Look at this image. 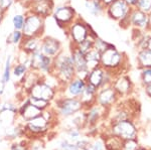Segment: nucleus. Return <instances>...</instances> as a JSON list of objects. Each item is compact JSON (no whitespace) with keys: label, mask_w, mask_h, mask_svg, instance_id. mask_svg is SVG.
Instances as JSON below:
<instances>
[{"label":"nucleus","mask_w":151,"mask_h":150,"mask_svg":"<svg viewBox=\"0 0 151 150\" xmlns=\"http://www.w3.org/2000/svg\"><path fill=\"white\" fill-rule=\"evenodd\" d=\"M132 8L133 7L126 3L124 0H115L113 3L106 7L105 12L111 19L120 22V25H123L124 23L130 25L129 15Z\"/></svg>","instance_id":"6"},{"label":"nucleus","mask_w":151,"mask_h":150,"mask_svg":"<svg viewBox=\"0 0 151 150\" xmlns=\"http://www.w3.org/2000/svg\"><path fill=\"white\" fill-rule=\"evenodd\" d=\"M41 112L42 111L29 103L27 97H26L25 101L18 107V116H20L25 123L28 122L29 120L40 116L41 114Z\"/></svg>","instance_id":"19"},{"label":"nucleus","mask_w":151,"mask_h":150,"mask_svg":"<svg viewBox=\"0 0 151 150\" xmlns=\"http://www.w3.org/2000/svg\"><path fill=\"white\" fill-rule=\"evenodd\" d=\"M60 145V147L62 150H80L78 148L77 145H76V143H73V142H70V140H68V139L63 140Z\"/></svg>","instance_id":"40"},{"label":"nucleus","mask_w":151,"mask_h":150,"mask_svg":"<svg viewBox=\"0 0 151 150\" xmlns=\"http://www.w3.org/2000/svg\"><path fill=\"white\" fill-rule=\"evenodd\" d=\"M144 90H145L146 95H147L151 99V84L147 85V86H145L144 87Z\"/></svg>","instance_id":"45"},{"label":"nucleus","mask_w":151,"mask_h":150,"mask_svg":"<svg viewBox=\"0 0 151 150\" xmlns=\"http://www.w3.org/2000/svg\"><path fill=\"white\" fill-rule=\"evenodd\" d=\"M98 1H102V0H98Z\"/></svg>","instance_id":"53"},{"label":"nucleus","mask_w":151,"mask_h":150,"mask_svg":"<svg viewBox=\"0 0 151 150\" xmlns=\"http://www.w3.org/2000/svg\"><path fill=\"white\" fill-rule=\"evenodd\" d=\"M86 80H83L81 78L75 77L70 83H68L65 86L60 89L64 97H69V98H79L81 94L84 91L86 87Z\"/></svg>","instance_id":"15"},{"label":"nucleus","mask_w":151,"mask_h":150,"mask_svg":"<svg viewBox=\"0 0 151 150\" xmlns=\"http://www.w3.org/2000/svg\"><path fill=\"white\" fill-rule=\"evenodd\" d=\"M0 105H1V103H0Z\"/></svg>","instance_id":"54"},{"label":"nucleus","mask_w":151,"mask_h":150,"mask_svg":"<svg viewBox=\"0 0 151 150\" xmlns=\"http://www.w3.org/2000/svg\"><path fill=\"white\" fill-rule=\"evenodd\" d=\"M114 1H115V0H102L101 2L104 4V6H105V7H107V6L110 5L111 3H113Z\"/></svg>","instance_id":"48"},{"label":"nucleus","mask_w":151,"mask_h":150,"mask_svg":"<svg viewBox=\"0 0 151 150\" xmlns=\"http://www.w3.org/2000/svg\"><path fill=\"white\" fill-rule=\"evenodd\" d=\"M29 71V67L28 65L22 64V62H17L13 65L12 67V72H11V76H13L16 80H18L19 82H21L24 79V77L26 76V74Z\"/></svg>","instance_id":"27"},{"label":"nucleus","mask_w":151,"mask_h":150,"mask_svg":"<svg viewBox=\"0 0 151 150\" xmlns=\"http://www.w3.org/2000/svg\"><path fill=\"white\" fill-rule=\"evenodd\" d=\"M5 86H6V83L3 81V79L0 77V96H2L5 92Z\"/></svg>","instance_id":"44"},{"label":"nucleus","mask_w":151,"mask_h":150,"mask_svg":"<svg viewBox=\"0 0 151 150\" xmlns=\"http://www.w3.org/2000/svg\"><path fill=\"white\" fill-rule=\"evenodd\" d=\"M140 79H141V84H142L143 87L151 84V67L141 69Z\"/></svg>","instance_id":"35"},{"label":"nucleus","mask_w":151,"mask_h":150,"mask_svg":"<svg viewBox=\"0 0 151 150\" xmlns=\"http://www.w3.org/2000/svg\"><path fill=\"white\" fill-rule=\"evenodd\" d=\"M85 8L91 15L97 17L104 13L106 7L98 0H85Z\"/></svg>","instance_id":"24"},{"label":"nucleus","mask_w":151,"mask_h":150,"mask_svg":"<svg viewBox=\"0 0 151 150\" xmlns=\"http://www.w3.org/2000/svg\"><path fill=\"white\" fill-rule=\"evenodd\" d=\"M125 57L114 45L110 44L101 54V66L103 69L113 72L115 76L120 75L125 62Z\"/></svg>","instance_id":"2"},{"label":"nucleus","mask_w":151,"mask_h":150,"mask_svg":"<svg viewBox=\"0 0 151 150\" xmlns=\"http://www.w3.org/2000/svg\"><path fill=\"white\" fill-rule=\"evenodd\" d=\"M86 150H105L103 138L96 139L94 142H90L89 146L87 147Z\"/></svg>","instance_id":"39"},{"label":"nucleus","mask_w":151,"mask_h":150,"mask_svg":"<svg viewBox=\"0 0 151 150\" xmlns=\"http://www.w3.org/2000/svg\"><path fill=\"white\" fill-rule=\"evenodd\" d=\"M130 25H132L137 31H147L148 16L147 13L139 10V9L133 7L129 15Z\"/></svg>","instance_id":"18"},{"label":"nucleus","mask_w":151,"mask_h":150,"mask_svg":"<svg viewBox=\"0 0 151 150\" xmlns=\"http://www.w3.org/2000/svg\"><path fill=\"white\" fill-rule=\"evenodd\" d=\"M86 113V126L93 127L96 126L97 123L103 119L105 115L109 112L108 109H105L98 104H94L91 107L84 109Z\"/></svg>","instance_id":"17"},{"label":"nucleus","mask_w":151,"mask_h":150,"mask_svg":"<svg viewBox=\"0 0 151 150\" xmlns=\"http://www.w3.org/2000/svg\"><path fill=\"white\" fill-rule=\"evenodd\" d=\"M40 42L41 37H25L24 36L22 42L20 43L18 48L20 50H22V52H26V54L30 55L40 50Z\"/></svg>","instance_id":"22"},{"label":"nucleus","mask_w":151,"mask_h":150,"mask_svg":"<svg viewBox=\"0 0 151 150\" xmlns=\"http://www.w3.org/2000/svg\"><path fill=\"white\" fill-rule=\"evenodd\" d=\"M112 86L120 98L121 97H128L133 91V84L130 78L123 74L117 75L113 80Z\"/></svg>","instance_id":"16"},{"label":"nucleus","mask_w":151,"mask_h":150,"mask_svg":"<svg viewBox=\"0 0 151 150\" xmlns=\"http://www.w3.org/2000/svg\"><path fill=\"white\" fill-rule=\"evenodd\" d=\"M10 150H28V145L15 142V143H13L11 145Z\"/></svg>","instance_id":"43"},{"label":"nucleus","mask_w":151,"mask_h":150,"mask_svg":"<svg viewBox=\"0 0 151 150\" xmlns=\"http://www.w3.org/2000/svg\"><path fill=\"white\" fill-rule=\"evenodd\" d=\"M24 6L27 7L26 11H30L47 19L52 15L55 3V0H35V1L27 0L24 3Z\"/></svg>","instance_id":"10"},{"label":"nucleus","mask_w":151,"mask_h":150,"mask_svg":"<svg viewBox=\"0 0 151 150\" xmlns=\"http://www.w3.org/2000/svg\"><path fill=\"white\" fill-rule=\"evenodd\" d=\"M26 1H27V0H17L16 2H19V3H23V4H24Z\"/></svg>","instance_id":"52"},{"label":"nucleus","mask_w":151,"mask_h":150,"mask_svg":"<svg viewBox=\"0 0 151 150\" xmlns=\"http://www.w3.org/2000/svg\"><path fill=\"white\" fill-rule=\"evenodd\" d=\"M119 100H120V97L117 94V92L115 91V89L113 88L112 85L99 89L98 92H97L96 104L102 106L105 109L110 110L111 108H113L119 102Z\"/></svg>","instance_id":"11"},{"label":"nucleus","mask_w":151,"mask_h":150,"mask_svg":"<svg viewBox=\"0 0 151 150\" xmlns=\"http://www.w3.org/2000/svg\"><path fill=\"white\" fill-rule=\"evenodd\" d=\"M15 2L16 0H0V9L4 12H7Z\"/></svg>","instance_id":"41"},{"label":"nucleus","mask_w":151,"mask_h":150,"mask_svg":"<svg viewBox=\"0 0 151 150\" xmlns=\"http://www.w3.org/2000/svg\"><path fill=\"white\" fill-rule=\"evenodd\" d=\"M55 111L58 117L69 118L77 114L80 111L84 110V105L79 98H69V97H58L55 99Z\"/></svg>","instance_id":"5"},{"label":"nucleus","mask_w":151,"mask_h":150,"mask_svg":"<svg viewBox=\"0 0 151 150\" xmlns=\"http://www.w3.org/2000/svg\"><path fill=\"white\" fill-rule=\"evenodd\" d=\"M69 35V38L72 42V45H78L94 32L88 24L83 19L78 17L65 30Z\"/></svg>","instance_id":"8"},{"label":"nucleus","mask_w":151,"mask_h":150,"mask_svg":"<svg viewBox=\"0 0 151 150\" xmlns=\"http://www.w3.org/2000/svg\"><path fill=\"white\" fill-rule=\"evenodd\" d=\"M105 75H106V70L103 69L101 66L98 67H95V69L91 70L89 72V74H88L86 78V82L99 90L102 87V85H103Z\"/></svg>","instance_id":"20"},{"label":"nucleus","mask_w":151,"mask_h":150,"mask_svg":"<svg viewBox=\"0 0 151 150\" xmlns=\"http://www.w3.org/2000/svg\"><path fill=\"white\" fill-rule=\"evenodd\" d=\"M148 16V23H147V31H150L151 32V11L147 13Z\"/></svg>","instance_id":"46"},{"label":"nucleus","mask_w":151,"mask_h":150,"mask_svg":"<svg viewBox=\"0 0 151 150\" xmlns=\"http://www.w3.org/2000/svg\"><path fill=\"white\" fill-rule=\"evenodd\" d=\"M13 29L15 30H22L24 22H25V13H16L13 15L11 19Z\"/></svg>","instance_id":"32"},{"label":"nucleus","mask_w":151,"mask_h":150,"mask_svg":"<svg viewBox=\"0 0 151 150\" xmlns=\"http://www.w3.org/2000/svg\"><path fill=\"white\" fill-rule=\"evenodd\" d=\"M137 64L140 69L151 67V50H139L137 54Z\"/></svg>","instance_id":"26"},{"label":"nucleus","mask_w":151,"mask_h":150,"mask_svg":"<svg viewBox=\"0 0 151 150\" xmlns=\"http://www.w3.org/2000/svg\"><path fill=\"white\" fill-rule=\"evenodd\" d=\"M97 37V35L95 34L94 32H92L86 39L84 40L83 42H81L80 44L76 45L78 48H79L80 52H82L84 55H86L87 52H89L91 50L94 48V42H95V38Z\"/></svg>","instance_id":"30"},{"label":"nucleus","mask_w":151,"mask_h":150,"mask_svg":"<svg viewBox=\"0 0 151 150\" xmlns=\"http://www.w3.org/2000/svg\"><path fill=\"white\" fill-rule=\"evenodd\" d=\"M102 138L104 141L105 150H122L123 140L119 137L105 132V134L102 135Z\"/></svg>","instance_id":"23"},{"label":"nucleus","mask_w":151,"mask_h":150,"mask_svg":"<svg viewBox=\"0 0 151 150\" xmlns=\"http://www.w3.org/2000/svg\"><path fill=\"white\" fill-rule=\"evenodd\" d=\"M27 99L31 105H33L35 107L38 108L41 111L52 107V102H50V101L43 100V99H40V98H35V97H32L30 95H27Z\"/></svg>","instance_id":"31"},{"label":"nucleus","mask_w":151,"mask_h":150,"mask_svg":"<svg viewBox=\"0 0 151 150\" xmlns=\"http://www.w3.org/2000/svg\"><path fill=\"white\" fill-rule=\"evenodd\" d=\"M50 126H52V124L50 122H47V120L40 114V116H37V117L33 118V119L29 120L28 122L25 123V125H24V133L26 135L37 137L47 133Z\"/></svg>","instance_id":"12"},{"label":"nucleus","mask_w":151,"mask_h":150,"mask_svg":"<svg viewBox=\"0 0 151 150\" xmlns=\"http://www.w3.org/2000/svg\"><path fill=\"white\" fill-rule=\"evenodd\" d=\"M52 18L58 27L67 30L68 27L77 19V12L70 5L63 4L55 7L52 12Z\"/></svg>","instance_id":"9"},{"label":"nucleus","mask_w":151,"mask_h":150,"mask_svg":"<svg viewBox=\"0 0 151 150\" xmlns=\"http://www.w3.org/2000/svg\"><path fill=\"white\" fill-rule=\"evenodd\" d=\"M45 20L41 16L30 11L25 12V22L22 28L25 37H42L45 31Z\"/></svg>","instance_id":"4"},{"label":"nucleus","mask_w":151,"mask_h":150,"mask_svg":"<svg viewBox=\"0 0 151 150\" xmlns=\"http://www.w3.org/2000/svg\"><path fill=\"white\" fill-rule=\"evenodd\" d=\"M43 142L40 139H38V143H36V139L33 140V142H31L30 145H28V149L30 147V150H42L43 149Z\"/></svg>","instance_id":"42"},{"label":"nucleus","mask_w":151,"mask_h":150,"mask_svg":"<svg viewBox=\"0 0 151 150\" xmlns=\"http://www.w3.org/2000/svg\"><path fill=\"white\" fill-rule=\"evenodd\" d=\"M5 112L12 113L13 115H18V107L14 105L13 103H2L0 105V114H3Z\"/></svg>","instance_id":"33"},{"label":"nucleus","mask_w":151,"mask_h":150,"mask_svg":"<svg viewBox=\"0 0 151 150\" xmlns=\"http://www.w3.org/2000/svg\"><path fill=\"white\" fill-rule=\"evenodd\" d=\"M106 133L115 135L123 141L129 139H137L138 127L134 122V119H127L110 124Z\"/></svg>","instance_id":"3"},{"label":"nucleus","mask_w":151,"mask_h":150,"mask_svg":"<svg viewBox=\"0 0 151 150\" xmlns=\"http://www.w3.org/2000/svg\"><path fill=\"white\" fill-rule=\"evenodd\" d=\"M68 140H70L73 143H77L80 139H82L81 129L79 128H69L68 130Z\"/></svg>","instance_id":"34"},{"label":"nucleus","mask_w":151,"mask_h":150,"mask_svg":"<svg viewBox=\"0 0 151 150\" xmlns=\"http://www.w3.org/2000/svg\"><path fill=\"white\" fill-rule=\"evenodd\" d=\"M127 4H129L131 7H135L136 3H137V0H124Z\"/></svg>","instance_id":"47"},{"label":"nucleus","mask_w":151,"mask_h":150,"mask_svg":"<svg viewBox=\"0 0 151 150\" xmlns=\"http://www.w3.org/2000/svg\"><path fill=\"white\" fill-rule=\"evenodd\" d=\"M40 50L45 55L52 57V59L58 57L64 50H63L62 42L55 37H52V36L50 35H43L41 37Z\"/></svg>","instance_id":"14"},{"label":"nucleus","mask_w":151,"mask_h":150,"mask_svg":"<svg viewBox=\"0 0 151 150\" xmlns=\"http://www.w3.org/2000/svg\"><path fill=\"white\" fill-rule=\"evenodd\" d=\"M70 55H72L73 62H74V66L76 69V77L81 78L83 80H86L88 74H89L90 70L87 66V60L86 57L82 52H80L79 48L76 45H72L70 50Z\"/></svg>","instance_id":"13"},{"label":"nucleus","mask_w":151,"mask_h":150,"mask_svg":"<svg viewBox=\"0 0 151 150\" xmlns=\"http://www.w3.org/2000/svg\"><path fill=\"white\" fill-rule=\"evenodd\" d=\"M110 45V43L106 42L105 40L101 39V38H99L98 36H97L96 38H95V42H94V48L95 50H97L98 52H100L102 54V52H104L105 50H106L107 47Z\"/></svg>","instance_id":"38"},{"label":"nucleus","mask_w":151,"mask_h":150,"mask_svg":"<svg viewBox=\"0 0 151 150\" xmlns=\"http://www.w3.org/2000/svg\"><path fill=\"white\" fill-rule=\"evenodd\" d=\"M52 75L58 80L60 88L65 86L75 78L76 69L70 52H65L63 50L58 57L53 59Z\"/></svg>","instance_id":"1"},{"label":"nucleus","mask_w":151,"mask_h":150,"mask_svg":"<svg viewBox=\"0 0 151 150\" xmlns=\"http://www.w3.org/2000/svg\"><path fill=\"white\" fill-rule=\"evenodd\" d=\"M135 8L139 9L145 13H148L151 11V0H137Z\"/></svg>","instance_id":"36"},{"label":"nucleus","mask_w":151,"mask_h":150,"mask_svg":"<svg viewBox=\"0 0 151 150\" xmlns=\"http://www.w3.org/2000/svg\"><path fill=\"white\" fill-rule=\"evenodd\" d=\"M5 14H6V12H4L3 10H1V9H0V25H1L2 21H3V19H4V16H5Z\"/></svg>","instance_id":"49"},{"label":"nucleus","mask_w":151,"mask_h":150,"mask_svg":"<svg viewBox=\"0 0 151 150\" xmlns=\"http://www.w3.org/2000/svg\"><path fill=\"white\" fill-rule=\"evenodd\" d=\"M24 38L22 30H15L13 29L10 33L8 34L6 38V43L7 44H11V45H15V47H19L20 43L22 42Z\"/></svg>","instance_id":"28"},{"label":"nucleus","mask_w":151,"mask_h":150,"mask_svg":"<svg viewBox=\"0 0 151 150\" xmlns=\"http://www.w3.org/2000/svg\"><path fill=\"white\" fill-rule=\"evenodd\" d=\"M139 146L140 145H139V142H138L137 139L124 140L122 150H137Z\"/></svg>","instance_id":"37"},{"label":"nucleus","mask_w":151,"mask_h":150,"mask_svg":"<svg viewBox=\"0 0 151 150\" xmlns=\"http://www.w3.org/2000/svg\"><path fill=\"white\" fill-rule=\"evenodd\" d=\"M147 48L151 50V33H149V36H148V44H147Z\"/></svg>","instance_id":"50"},{"label":"nucleus","mask_w":151,"mask_h":150,"mask_svg":"<svg viewBox=\"0 0 151 150\" xmlns=\"http://www.w3.org/2000/svg\"><path fill=\"white\" fill-rule=\"evenodd\" d=\"M12 62H13V57H12V55H8L6 57L4 67H3V72L1 75V78L3 79V81L6 84L11 81V72H12V67H13Z\"/></svg>","instance_id":"29"},{"label":"nucleus","mask_w":151,"mask_h":150,"mask_svg":"<svg viewBox=\"0 0 151 150\" xmlns=\"http://www.w3.org/2000/svg\"><path fill=\"white\" fill-rule=\"evenodd\" d=\"M58 92V89L55 86L48 83L45 79V77H41L26 93H27V95L35 97V98L43 99V100L52 102L57 98Z\"/></svg>","instance_id":"7"},{"label":"nucleus","mask_w":151,"mask_h":150,"mask_svg":"<svg viewBox=\"0 0 151 150\" xmlns=\"http://www.w3.org/2000/svg\"><path fill=\"white\" fill-rule=\"evenodd\" d=\"M137 150H150L149 148H147V147H143V146H139L138 147Z\"/></svg>","instance_id":"51"},{"label":"nucleus","mask_w":151,"mask_h":150,"mask_svg":"<svg viewBox=\"0 0 151 150\" xmlns=\"http://www.w3.org/2000/svg\"><path fill=\"white\" fill-rule=\"evenodd\" d=\"M97 92L98 89L95 88L94 86L90 84H86L84 91L81 94V96L79 97V99L81 100V102L84 105V109H87L91 107L92 105L96 104V97H97Z\"/></svg>","instance_id":"21"},{"label":"nucleus","mask_w":151,"mask_h":150,"mask_svg":"<svg viewBox=\"0 0 151 150\" xmlns=\"http://www.w3.org/2000/svg\"><path fill=\"white\" fill-rule=\"evenodd\" d=\"M86 57V60H87V66L89 67V70L95 69V67H98L101 65V52H98L97 50H91L89 52H87L85 55Z\"/></svg>","instance_id":"25"}]
</instances>
